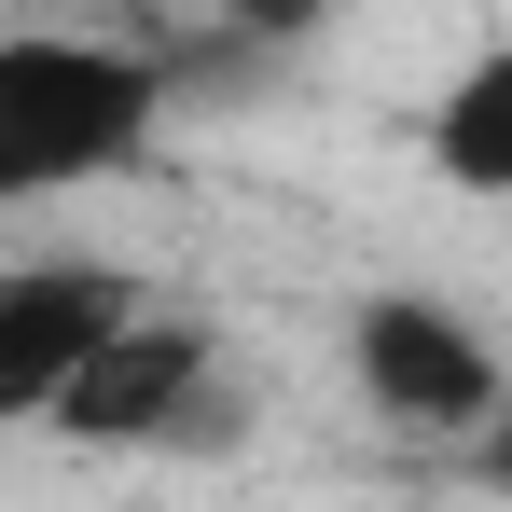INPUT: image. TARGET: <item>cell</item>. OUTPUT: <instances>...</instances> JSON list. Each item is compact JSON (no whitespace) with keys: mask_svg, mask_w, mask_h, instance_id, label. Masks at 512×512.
<instances>
[{"mask_svg":"<svg viewBox=\"0 0 512 512\" xmlns=\"http://www.w3.org/2000/svg\"><path fill=\"white\" fill-rule=\"evenodd\" d=\"M167 56L153 42H84V28H14L0 42V194H70L153 153L167 125Z\"/></svg>","mask_w":512,"mask_h":512,"instance_id":"6da1fadb","label":"cell"},{"mask_svg":"<svg viewBox=\"0 0 512 512\" xmlns=\"http://www.w3.org/2000/svg\"><path fill=\"white\" fill-rule=\"evenodd\" d=\"M346 360H360V402L402 416V429H443V443H485L499 429V346L471 333L457 305H429V291L346 305Z\"/></svg>","mask_w":512,"mask_h":512,"instance_id":"7a4b0ae2","label":"cell"},{"mask_svg":"<svg viewBox=\"0 0 512 512\" xmlns=\"http://www.w3.org/2000/svg\"><path fill=\"white\" fill-rule=\"evenodd\" d=\"M125 333H139L125 263H14V277H0V416L56 429V402H70Z\"/></svg>","mask_w":512,"mask_h":512,"instance_id":"3957f363","label":"cell"},{"mask_svg":"<svg viewBox=\"0 0 512 512\" xmlns=\"http://www.w3.org/2000/svg\"><path fill=\"white\" fill-rule=\"evenodd\" d=\"M208 388H222V374H208V333H194V319H139V333L56 402V443H180V416H194Z\"/></svg>","mask_w":512,"mask_h":512,"instance_id":"277c9868","label":"cell"},{"mask_svg":"<svg viewBox=\"0 0 512 512\" xmlns=\"http://www.w3.org/2000/svg\"><path fill=\"white\" fill-rule=\"evenodd\" d=\"M429 167L457 180V194H512V42H485L443 111H429Z\"/></svg>","mask_w":512,"mask_h":512,"instance_id":"5b68a950","label":"cell"},{"mask_svg":"<svg viewBox=\"0 0 512 512\" xmlns=\"http://www.w3.org/2000/svg\"><path fill=\"white\" fill-rule=\"evenodd\" d=\"M471 471H485V485H499V499H512V416L485 429V443H471Z\"/></svg>","mask_w":512,"mask_h":512,"instance_id":"8992f818","label":"cell"}]
</instances>
